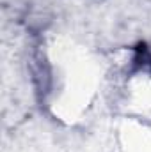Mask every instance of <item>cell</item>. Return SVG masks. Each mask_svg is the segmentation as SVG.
Here are the masks:
<instances>
[{"label":"cell","mask_w":151,"mask_h":152,"mask_svg":"<svg viewBox=\"0 0 151 152\" xmlns=\"http://www.w3.org/2000/svg\"><path fill=\"white\" fill-rule=\"evenodd\" d=\"M135 51H137V57H135L137 66H141V67H151V51L148 50V46L146 44H139L135 48Z\"/></svg>","instance_id":"cell-1"}]
</instances>
